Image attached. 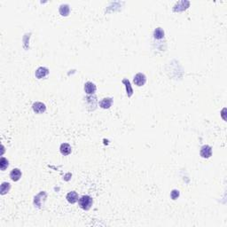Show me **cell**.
Masks as SVG:
<instances>
[{
	"label": "cell",
	"instance_id": "cell-1",
	"mask_svg": "<svg viewBox=\"0 0 227 227\" xmlns=\"http://www.w3.org/2000/svg\"><path fill=\"white\" fill-rule=\"evenodd\" d=\"M93 199L89 195H84L79 199V206L84 210H89L93 206Z\"/></svg>",
	"mask_w": 227,
	"mask_h": 227
},
{
	"label": "cell",
	"instance_id": "cell-2",
	"mask_svg": "<svg viewBox=\"0 0 227 227\" xmlns=\"http://www.w3.org/2000/svg\"><path fill=\"white\" fill-rule=\"evenodd\" d=\"M48 74H49V69L47 67H40L36 70L35 76L37 79H42V78H44L46 76H48Z\"/></svg>",
	"mask_w": 227,
	"mask_h": 227
},
{
	"label": "cell",
	"instance_id": "cell-3",
	"mask_svg": "<svg viewBox=\"0 0 227 227\" xmlns=\"http://www.w3.org/2000/svg\"><path fill=\"white\" fill-rule=\"evenodd\" d=\"M201 156L203 158H210L212 155V147L210 146L205 145L201 148V152H200Z\"/></svg>",
	"mask_w": 227,
	"mask_h": 227
},
{
	"label": "cell",
	"instance_id": "cell-4",
	"mask_svg": "<svg viewBox=\"0 0 227 227\" xmlns=\"http://www.w3.org/2000/svg\"><path fill=\"white\" fill-rule=\"evenodd\" d=\"M134 84L138 86H143L144 84L146 82V76H145L142 73H138L134 76V80H133Z\"/></svg>",
	"mask_w": 227,
	"mask_h": 227
},
{
	"label": "cell",
	"instance_id": "cell-5",
	"mask_svg": "<svg viewBox=\"0 0 227 227\" xmlns=\"http://www.w3.org/2000/svg\"><path fill=\"white\" fill-rule=\"evenodd\" d=\"M32 108H33V111L35 113H36V114H42V113L45 112L46 107H45V105L44 103H42V102H36V103L33 104Z\"/></svg>",
	"mask_w": 227,
	"mask_h": 227
},
{
	"label": "cell",
	"instance_id": "cell-6",
	"mask_svg": "<svg viewBox=\"0 0 227 227\" xmlns=\"http://www.w3.org/2000/svg\"><path fill=\"white\" fill-rule=\"evenodd\" d=\"M96 85L92 83V82H87L84 84V91L87 94H94L96 92Z\"/></svg>",
	"mask_w": 227,
	"mask_h": 227
},
{
	"label": "cell",
	"instance_id": "cell-7",
	"mask_svg": "<svg viewBox=\"0 0 227 227\" xmlns=\"http://www.w3.org/2000/svg\"><path fill=\"white\" fill-rule=\"evenodd\" d=\"M59 151H60L62 155H68V154L71 153L72 148H71V146H70L69 144L63 143L61 144V146L59 147Z\"/></svg>",
	"mask_w": 227,
	"mask_h": 227
},
{
	"label": "cell",
	"instance_id": "cell-8",
	"mask_svg": "<svg viewBox=\"0 0 227 227\" xmlns=\"http://www.w3.org/2000/svg\"><path fill=\"white\" fill-rule=\"evenodd\" d=\"M113 104V100L111 98H105L100 102V106L103 109H108Z\"/></svg>",
	"mask_w": 227,
	"mask_h": 227
},
{
	"label": "cell",
	"instance_id": "cell-9",
	"mask_svg": "<svg viewBox=\"0 0 227 227\" xmlns=\"http://www.w3.org/2000/svg\"><path fill=\"white\" fill-rule=\"evenodd\" d=\"M10 177L13 181H18L21 177V171L19 168H13L11 173H10Z\"/></svg>",
	"mask_w": 227,
	"mask_h": 227
},
{
	"label": "cell",
	"instance_id": "cell-10",
	"mask_svg": "<svg viewBox=\"0 0 227 227\" xmlns=\"http://www.w3.org/2000/svg\"><path fill=\"white\" fill-rule=\"evenodd\" d=\"M67 201L71 204H74L78 201V194L76 192H70L67 195Z\"/></svg>",
	"mask_w": 227,
	"mask_h": 227
},
{
	"label": "cell",
	"instance_id": "cell-11",
	"mask_svg": "<svg viewBox=\"0 0 227 227\" xmlns=\"http://www.w3.org/2000/svg\"><path fill=\"white\" fill-rule=\"evenodd\" d=\"M59 13L62 16H67L69 14L70 9H69V6L68 5H61L59 6Z\"/></svg>",
	"mask_w": 227,
	"mask_h": 227
},
{
	"label": "cell",
	"instance_id": "cell-12",
	"mask_svg": "<svg viewBox=\"0 0 227 227\" xmlns=\"http://www.w3.org/2000/svg\"><path fill=\"white\" fill-rule=\"evenodd\" d=\"M153 36L156 39H161V38H163L164 37V31L162 30V28H157L154 30V32H153Z\"/></svg>",
	"mask_w": 227,
	"mask_h": 227
},
{
	"label": "cell",
	"instance_id": "cell-13",
	"mask_svg": "<svg viewBox=\"0 0 227 227\" xmlns=\"http://www.w3.org/2000/svg\"><path fill=\"white\" fill-rule=\"evenodd\" d=\"M10 188H11L10 184H9V183H6V182H4V183L1 185V194L4 195V194H6V193H8Z\"/></svg>",
	"mask_w": 227,
	"mask_h": 227
},
{
	"label": "cell",
	"instance_id": "cell-14",
	"mask_svg": "<svg viewBox=\"0 0 227 227\" xmlns=\"http://www.w3.org/2000/svg\"><path fill=\"white\" fill-rule=\"evenodd\" d=\"M9 162L8 161L6 160V158H1V161H0V167H1V170H5L6 168L8 167Z\"/></svg>",
	"mask_w": 227,
	"mask_h": 227
},
{
	"label": "cell",
	"instance_id": "cell-15",
	"mask_svg": "<svg viewBox=\"0 0 227 227\" xmlns=\"http://www.w3.org/2000/svg\"><path fill=\"white\" fill-rule=\"evenodd\" d=\"M123 84H126V88H127V93H129V96H131V94H132V89H131V84H130V82H129V80H127V79H124L123 81Z\"/></svg>",
	"mask_w": 227,
	"mask_h": 227
},
{
	"label": "cell",
	"instance_id": "cell-16",
	"mask_svg": "<svg viewBox=\"0 0 227 227\" xmlns=\"http://www.w3.org/2000/svg\"><path fill=\"white\" fill-rule=\"evenodd\" d=\"M178 196H179V191H177V190H173V191L171 192V198H172L173 200H176Z\"/></svg>",
	"mask_w": 227,
	"mask_h": 227
}]
</instances>
